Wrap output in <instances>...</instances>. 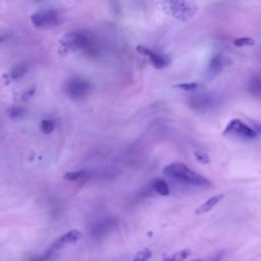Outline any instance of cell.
Here are the masks:
<instances>
[{
	"label": "cell",
	"mask_w": 261,
	"mask_h": 261,
	"mask_svg": "<svg viewBox=\"0 0 261 261\" xmlns=\"http://www.w3.org/2000/svg\"><path fill=\"white\" fill-rule=\"evenodd\" d=\"M191 261H204L202 259H195V260H191Z\"/></svg>",
	"instance_id": "24"
},
{
	"label": "cell",
	"mask_w": 261,
	"mask_h": 261,
	"mask_svg": "<svg viewBox=\"0 0 261 261\" xmlns=\"http://www.w3.org/2000/svg\"><path fill=\"white\" fill-rule=\"evenodd\" d=\"M58 250H59V249H58L54 244H52L51 247L48 248L43 254H41V255H39V256L33 258L31 261H48V260L51 259V257H52V256L55 254V252L58 251Z\"/></svg>",
	"instance_id": "15"
},
{
	"label": "cell",
	"mask_w": 261,
	"mask_h": 261,
	"mask_svg": "<svg viewBox=\"0 0 261 261\" xmlns=\"http://www.w3.org/2000/svg\"><path fill=\"white\" fill-rule=\"evenodd\" d=\"M81 238H82V233L80 232V230H77V229H70L67 232H65L64 234H62L61 237H59L54 242V245L58 249H61L62 247L66 246V245H70V244L76 243Z\"/></svg>",
	"instance_id": "9"
},
{
	"label": "cell",
	"mask_w": 261,
	"mask_h": 261,
	"mask_svg": "<svg viewBox=\"0 0 261 261\" xmlns=\"http://www.w3.org/2000/svg\"><path fill=\"white\" fill-rule=\"evenodd\" d=\"M156 5L164 14L179 21L193 18L198 11L196 0H157Z\"/></svg>",
	"instance_id": "2"
},
{
	"label": "cell",
	"mask_w": 261,
	"mask_h": 261,
	"mask_svg": "<svg viewBox=\"0 0 261 261\" xmlns=\"http://www.w3.org/2000/svg\"><path fill=\"white\" fill-rule=\"evenodd\" d=\"M163 174L185 185L195 187H210L211 181L204 175L192 170L182 162H172L163 169Z\"/></svg>",
	"instance_id": "1"
},
{
	"label": "cell",
	"mask_w": 261,
	"mask_h": 261,
	"mask_svg": "<svg viewBox=\"0 0 261 261\" xmlns=\"http://www.w3.org/2000/svg\"><path fill=\"white\" fill-rule=\"evenodd\" d=\"M86 175H88V173L85 170H75V171H69V172L64 173L63 178L66 180H69V181H74V180L82 179Z\"/></svg>",
	"instance_id": "17"
},
{
	"label": "cell",
	"mask_w": 261,
	"mask_h": 261,
	"mask_svg": "<svg viewBox=\"0 0 261 261\" xmlns=\"http://www.w3.org/2000/svg\"><path fill=\"white\" fill-rule=\"evenodd\" d=\"M191 253L192 252L190 249H182V250L177 251V252L173 253L172 255L166 257L163 261H184L191 255Z\"/></svg>",
	"instance_id": "14"
},
{
	"label": "cell",
	"mask_w": 261,
	"mask_h": 261,
	"mask_svg": "<svg viewBox=\"0 0 261 261\" xmlns=\"http://www.w3.org/2000/svg\"><path fill=\"white\" fill-rule=\"evenodd\" d=\"M224 65V60L222 56H214L209 64V72L211 74H216L217 72H219L221 70V68Z\"/></svg>",
	"instance_id": "12"
},
{
	"label": "cell",
	"mask_w": 261,
	"mask_h": 261,
	"mask_svg": "<svg viewBox=\"0 0 261 261\" xmlns=\"http://www.w3.org/2000/svg\"><path fill=\"white\" fill-rule=\"evenodd\" d=\"M153 190L160 196H168L170 193L168 185L163 179H156L153 182Z\"/></svg>",
	"instance_id": "13"
},
{
	"label": "cell",
	"mask_w": 261,
	"mask_h": 261,
	"mask_svg": "<svg viewBox=\"0 0 261 261\" xmlns=\"http://www.w3.org/2000/svg\"><path fill=\"white\" fill-rule=\"evenodd\" d=\"M175 88H178V89H181L184 91H193V90H196L198 85L196 83H185V84H180V85H176L174 86Z\"/></svg>",
	"instance_id": "22"
},
{
	"label": "cell",
	"mask_w": 261,
	"mask_h": 261,
	"mask_svg": "<svg viewBox=\"0 0 261 261\" xmlns=\"http://www.w3.org/2000/svg\"><path fill=\"white\" fill-rule=\"evenodd\" d=\"M64 93L70 99L80 100L87 97L92 91V84L80 76H72L64 84Z\"/></svg>",
	"instance_id": "4"
},
{
	"label": "cell",
	"mask_w": 261,
	"mask_h": 261,
	"mask_svg": "<svg viewBox=\"0 0 261 261\" xmlns=\"http://www.w3.org/2000/svg\"><path fill=\"white\" fill-rule=\"evenodd\" d=\"M223 199H224V195H223V194H217V195H215V196H212V197L208 198L205 202H203V203L195 210V214H196V215H202V214L208 213V212L211 211L218 203H220Z\"/></svg>",
	"instance_id": "10"
},
{
	"label": "cell",
	"mask_w": 261,
	"mask_h": 261,
	"mask_svg": "<svg viewBox=\"0 0 261 261\" xmlns=\"http://www.w3.org/2000/svg\"><path fill=\"white\" fill-rule=\"evenodd\" d=\"M225 136H233L241 139L246 140H252L257 138L258 132L252 128L250 125L246 124L244 121H242L239 118L231 119L225 126V128L222 132Z\"/></svg>",
	"instance_id": "6"
},
{
	"label": "cell",
	"mask_w": 261,
	"mask_h": 261,
	"mask_svg": "<svg viewBox=\"0 0 261 261\" xmlns=\"http://www.w3.org/2000/svg\"><path fill=\"white\" fill-rule=\"evenodd\" d=\"M212 98L205 94H199L192 96L189 100V104L192 108L196 110H205L212 105Z\"/></svg>",
	"instance_id": "8"
},
{
	"label": "cell",
	"mask_w": 261,
	"mask_h": 261,
	"mask_svg": "<svg viewBox=\"0 0 261 261\" xmlns=\"http://www.w3.org/2000/svg\"><path fill=\"white\" fill-rule=\"evenodd\" d=\"M251 95L257 98H261V75H255L249 82L248 86Z\"/></svg>",
	"instance_id": "11"
},
{
	"label": "cell",
	"mask_w": 261,
	"mask_h": 261,
	"mask_svg": "<svg viewBox=\"0 0 261 261\" xmlns=\"http://www.w3.org/2000/svg\"><path fill=\"white\" fill-rule=\"evenodd\" d=\"M254 44V40L252 38H248V37H243V38H239L236 39L233 41V45L237 47H244V46H252Z\"/></svg>",
	"instance_id": "20"
},
{
	"label": "cell",
	"mask_w": 261,
	"mask_h": 261,
	"mask_svg": "<svg viewBox=\"0 0 261 261\" xmlns=\"http://www.w3.org/2000/svg\"><path fill=\"white\" fill-rule=\"evenodd\" d=\"M55 128V122L50 119V118H44L42 121H41V124H40V129L41 132L44 134V135H49L51 134Z\"/></svg>",
	"instance_id": "16"
},
{
	"label": "cell",
	"mask_w": 261,
	"mask_h": 261,
	"mask_svg": "<svg viewBox=\"0 0 261 261\" xmlns=\"http://www.w3.org/2000/svg\"><path fill=\"white\" fill-rule=\"evenodd\" d=\"M8 113H9L10 117H13V118L18 117L23 113V109L20 107H17V106H13L8 110Z\"/></svg>",
	"instance_id": "23"
},
{
	"label": "cell",
	"mask_w": 261,
	"mask_h": 261,
	"mask_svg": "<svg viewBox=\"0 0 261 261\" xmlns=\"http://www.w3.org/2000/svg\"><path fill=\"white\" fill-rule=\"evenodd\" d=\"M194 155H195L196 159H197L200 163H202V164H208V163L210 162V159H209L208 155L205 154V153H203V152L197 151V152L194 153Z\"/></svg>",
	"instance_id": "21"
},
{
	"label": "cell",
	"mask_w": 261,
	"mask_h": 261,
	"mask_svg": "<svg viewBox=\"0 0 261 261\" xmlns=\"http://www.w3.org/2000/svg\"><path fill=\"white\" fill-rule=\"evenodd\" d=\"M62 20V16L58 10L47 9L33 13L31 22L38 29H49L58 25Z\"/></svg>",
	"instance_id": "5"
},
{
	"label": "cell",
	"mask_w": 261,
	"mask_h": 261,
	"mask_svg": "<svg viewBox=\"0 0 261 261\" xmlns=\"http://www.w3.org/2000/svg\"><path fill=\"white\" fill-rule=\"evenodd\" d=\"M27 72V65L25 64H19L14 67V69L11 71L12 79H19Z\"/></svg>",
	"instance_id": "19"
},
{
	"label": "cell",
	"mask_w": 261,
	"mask_h": 261,
	"mask_svg": "<svg viewBox=\"0 0 261 261\" xmlns=\"http://www.w3.org/2000/svg\"><path fill=\"white\" fill-rule=\"evenodd\" d=\"M61 48L65 50V53L68 51L76 50H92L93 49V39L90 34L84 32H71L66 35L63 40L60 42Z\"/></svg>",
	"instance_id": "3"
},
{
	"label": "cell",
	"mask_w": 261,
	"mask_h": 261,
	"mask_svg": "<svg viewBox=\"0 0 261 261\" xmlns=\"http://www.w3.org/2000/svg\"><path fill=\"white\" fill-rule=\"evenodd\" d=\"M152 256V253L149 249H143L138 252L133 261H149Z\"/></svg>",
	"instance_id": "18"
},
{
	"label": "cell",
	"mask_w": 261,
	"mask_h": 261,
	"mask_svg": "<svg viewBox=\"0 0 261 261\" xmlns=\"http://www.w3.org/2000/svg\"><path fill=\"white\" fill-rule=\"evenodd\" d=\"M137 51L146 56L150 63L157 69H161V68H164L166 67L169 62H170V59L167 55H164V54H161L157 51H154L150 48H147V47H144V46H138L137 47Z\"/></svg>",
	"instance_id": "7"
}]
</instances>
